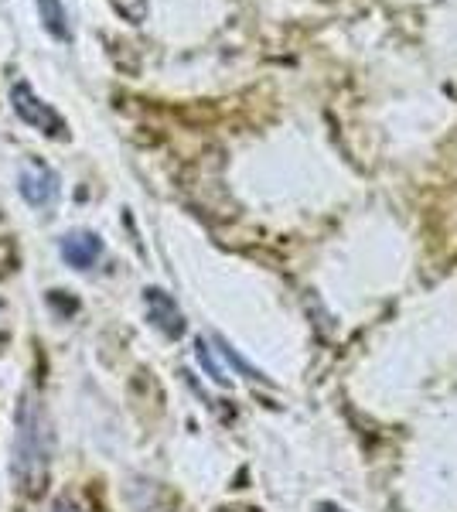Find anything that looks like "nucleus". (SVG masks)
Returning <instances> with one entry per match:
<instances>
[{
  "label": "nucleus",
  "mask_w": 457,
  "mask_h": 512,
  "mask_svg": "<svg viewBox=\"0 0 457 512\" xmlns=\"http://www.w3.org/2000/svg\"><path fill=\"white\" fill-rule=\"evenodd\" d=\"M321 512H345V509H335V506H324Z\"/></svg>",
  "instance_id": "nucleus-8"
},
{
  "label": "nucleus",
  "mask_w": 457,
  "mask_h": 512,
  "mask_svg": "<svg viewBox=\"0 0 457 512\" xmlns=\"http://www.w3.org/2000/svg\"><path fill=\"white\" fill-rule=\"evenodd\" d=\"M198 362H202V366L209 369V376L215 379V383H229L226 373H222V366L212 359V352H209V345H205V342H198Z\"/></svg>",
  "instance_id": "nucleus-7"
},
{
  "label": "nucleus",
  "mask_w": 457,
  "mask_h": 512,
  "mask_svg": "<svg viewBox=\"0 0 457 512\" xmlns=\"http://www.w3.org/2000/svg\"><path fill=\"white\" fill-rule=\"evenodd\" d=\"M58 250H62V260L69 263L72 270H89V267H96V260L103 256V239L96 233H86V229H76V233L62 236Z\"/></svg>",
  "instance_id": "nucleus-4"
},
{
  "label": "nucleus",
  "mask_w": 457,
  "mask_h": 512,
  "mask_svg": "<svg viewBox=\"0 0 457 512\" xmlns=\"http://www.w3.org/2000/svg\"><path fill=\"white\" fill-rule=\"evenodd\" d=\"M144 304H147V315H151V321H154L157 328H161L164 335L178 338L181 332H185V315H181L178 304H174L164 291L151 287V291L144 294Z\"/></svg>",
  "instance_id": "nucleus-5"
},
{
  "label": "nucleus",
  "mask_w": 457,
  "mask_h": 512,
  "mask_svg": "<svg viewBox=\"0 0 457 512\" xmlns=\"http://www.w3.org/2000/svg\"><path fill=\"white\" fill-rule=\"evenodd\" d=\"M52 454H55V431L48 420L45 403L35 393H24L18 410V434H14V482L21 495L41 499L48 492L52 478Z\"/></svg>",
  "instance_id": "nucleus-1"
},
{
  "label": "nucleus",
  "mask_w": 457,
  "mask_h": 512,
  "mask_svg": "<svg viewBox=\"0 0 457 512\" xmlns=\"http://www.w3.org/2000/svg\"><path fill=\"white\" fill-rule=\"evenodd\" d=\"M58 192V178L52 168H45L41 161H28L21 168V198L28 205H35V209H41V205H48Z\"/></svg>",
  "instance_id": "nucleus-3"
},
{
  "label": "nucleus",
  "mask_w": 457,
  "mask_h": 512,
  "mask_svg": "<svg viewBox=\"0 0 457 512\" xmlns=\"http://www.w3.org/2000/svg\"><path fill=\"white\" fill-rule=\"evenodd\" d=\"M35 4L48 35H55L58 41H69V14H65L62 0H35Z\"/></svg>",
  "instance_id": "nucleus-6"
},
{
  "label": "nucleus",
  "mask_w": 457,
  "mask_h": 512,
  "mask_svg": "<svg viewBox=\"0 0 457 512\" xmlns=\"http://www.w3.org/2000/svg\"><path fill=\"white\" fill-rule=\"evenodd\" d=\"M11 106H14V113H18L24 123H28V127L38 130V134L62 137V140L69 137V127H65V120L58 117V113L35 93V89L28 86V82H14V86H11Z\"/></svg>",
  "instance_id": "nucleus-2"
}]
</instances>
